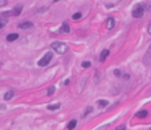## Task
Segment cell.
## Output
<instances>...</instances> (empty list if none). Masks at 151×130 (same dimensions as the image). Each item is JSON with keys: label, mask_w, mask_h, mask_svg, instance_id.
Returning a JSON list of instances; mask_svg holds the SVG:
<instances>
[{"label": "cell", "mask_w": 151, "mask_h": 130, "mask_svg": "<svg viewBox=\"0 0 151 130\" xmlns=\"http://www.w3.org/2000/svg\"><path fill=\"white\" fill-rule=\"evenodd\" d=\"M52 49H53V51H56L57 53H60V55H62V53H65V52L68 51V45H66L65 43L56 41V43H53V44H52Z\"/></svg>", "instance_id": "obj_1"}, {"label": "cell", "mask_w": 151, "mask_h": 130, "mask_svg": "<svg viewBox=\"0 0 151 130\" xmlns=\"http://www.w3.org/2000/svg\"><path fill=\"white\" fill-rule=\"evenodd\" d=\"M52 57H53V53H52V52H47V53L44 55V57L38 61V65H40V66H45V65H48L49 62H51Z\"/></svg>", "instance_id": "obj_2"}, {"label": "cell", "mask_w": 151, "mask_h": 130, "mask_svg": "<svg viewBox=\"0 0 151 130\" xmlns=\"http://www.w3.org/2000/svg\"><path fill=\"white\" fill-rule=\"evenodd\" d=\"M143 15H144V7L143 5H137V7L133 9V17L139 19V17H142Z\"/></svg>", "instance_id": "obj_3"}, {"label": "cell", "mask_w": 151, "mask_h": 130, "mask_svg": "<svg viewBox=\"0 0 151 130\" xmlns=\"http://www.w3.org/2000/svg\"><path fill=\"white\" fill-rule=\"evenodd\" d=\"M9 16H11V12H1L0 14V28H3L4 25L7 24Z\"/></svg>", "instance_id": "obj_4"}, {"label": "cell", "mask_w": 151, "mask_h": 130, "mask_svg": "<svg viewBox=\"0 0 151 130\" xmlns=\"http://www.w3.org/2000/svg\"><path fill=\"white\" fill-rule=\"evenodd\" d=\"M60 33H69L70 32V27H69L68 23H62L61 28H60Z\"/></svg>", "instance_id": "obj_5"}, {"label": "cell", "mask_w": 151, "mask_h": 130, "mask_svg": "<svg viewBox=\"0 0 151 130\" xmlns=\"http://www.w3.org/2000/svg\"><path fill=\"white\" fill-rule=\"evenodd\" d=\"M106 27H107V29H113V28L115 27V19H113V17H110V19H107Z\"/></svg>", "instance_id": "obj_6"}, {"label": "cell", "mask_w": 151, "mask_h": 130, "mask_svg": "<svg viewBox=\"0 0 151 130\" xmlns=\"http://www.w3.org/2000/svg\"><path fill=\"white\" fill-rule=\"evenodd\" d=\"M21 9H23V5H17V7H15L13 9H12L11 15H13V16H19V15L21 14Z\"/></svg>", "instance_id": "obj_7"}, {"label": "cell", "mask_w": 151, "mask_h": 130, "mask_svg": "<svg viewBox=\"0 0 151 130\" xmlns=\"http://www.w3.org/2000/svg\"><path fill=\"white\" fill-rule=\"evenodd\" d=\"M19 28H21V29L32 28V23H31V21H23V23H20V24H19Z\"/></svg>", "instance_id": "obj_8"}, {"label": "cell", "mask_w": 151, "mask_h": 130, "mask_svg": "<svg viewBox=\"0 0 151 130\" xmlns=\"http://www.w3.org/2000/svg\"><path fill=\"white\" fill-rule=\"evenodd\" d=\"M109 49H105V51H102V53H101V56H100V60L101 61H105V60H106V57L107 56H109Z\"/></svg>", "instance_id": "obj_9"}, {"label": "cell", "mask_w": 151, "mask_h": 130, "mask_svg": "<svg viewBox=\"0 0 151 130\" xmlns=\"http://www.w3.org/2000/svg\"><path fill=\"white\" fill-rule=\"evenodd\" d=\"M17 39H19V35L17 33H11V35H8L7 36V41H15V40H17Z\"/></svg>", "instance_id": "obj_10"}, {"label": "cell", "mask_w": 151, "mask_h": 130, "mask_svg": "<svg viewBox=\"0 0 151 130\" xmlns=\"http://www.w3.org/2000/svg\"><path fill=\"white\" fill-rule=\"evenodd\" d=\"M146 116H147V110H139V112L135 114L137 118H144Z\"/></svg>", "instance_id": "obj_11"}, {"label": "cell", "mask_w": 151, "mask_h": 130, "mask_svg": "<svg viewBox=\"0 0 151 130\" xmlns=\"http://www.w3.org/2000/svg\"><path fill=\"white\" fill-rule=\"evenodd\" d=\"M12 97H13V90H9V92H7L5 94H4V100H7V101L11 100Z\"/></svg>", "instance_id": "obj_12"}, {"label": "cell", "mask_w": 151, "mask_h": 130, "mask_svg": "<svg viewBox=\"0 0 151 130\" xmlns=\"http://www.w3.org/2000/svg\"><path fill=\"white\" fill-rule=\"evenodd\" d=\"M76 125H77V121H76V120L70 121V122L68 123V129H69V130H72V129H74V127H76Z\"/></svg>", "instance_id": "obj_13"}, {"label": "cell", "mask_w": 151, "mask_h": 130, "mask_svg": "<svg viewBox=\"0 0 151 130\" xmlns=\"http://www.w3.org/2000/svg\"><path fill=\"white\" fill-rule=\"evenodd\" d=\"M48 109L49 110H57V109H60V104H53V105H49Z\"/></svg>", "instance_id": "obj_14"}, {"label": "cell", "mask_w": 151, "mask_h": 130, "mask_svg": "<svg viewBox=\"0 0 151 130\" xmlns=\"http://www.w3.org/2000/svg\"><path fill=\"white\" fill-rule=\"evenodd\" d=\"M98 105L100 106H107L109 105V102H107L106 100H100V101H98Z\"/></svg>", "instance_id": "obj_15"}, {"label": "cell", "mask_w": 151, "mask_h": 130, "mask_svg": "<svg viewBox=\"0 0 151 130\" xmlns=\"http://www.w3.org/2000/svg\"><path fill=\"white\" fill-rule=\"evenodd\" d=\"M81 17H82V15L80 14V12H77V14H74V15H73V20H80Z\"/></svg>", "instance_id": "obj_16"}, {"label": "cell", "mask_w": 151, "mask_h": 130, "mask_svg": "<svg viewBox=\"0 0 151 130\" xmlns=\"http://www.w3.org/2000/svg\"><path fill=\"white\" fill-rule=\"evenodd\" d=\"M53 93H55V86H51L48 89V96H52Z\"/></svg>", "instance_id": "obj_17"}, {"label": "cell", "mask_w": 151, "mask_h": 130, "mask_svg": "<svg viewBox=\"0 0 151 130\" xmlns=\"http://www.w3.org/2000/svg\"><path fill=\"white\" fill-rule=\"evenodd\" d=\"M82 66H84V68H89V66H90V62H89V61H84V62H82Z\"/></svg>", "instance_id": "obj_18"}, {"label": "cell", "mask_w": 151, "mask_h": 130, "mask_svg": "<svg viewBox=\"0 0 151 130\" xmlns=\"http://www.w3.org/2000/svg\"><path fill=\"white\" fill-rule=\"evenodd\" d=\"M92 110H93V108H92V106H89V108H88V109H86V112H85V114H84V116H86V114L92 113Z\"/></svg>", "instance_id": "obj_19"}, {"label": "cell", "mask_w": 151, "mask_h": 130, "mask_svg": "<svg viewBox=\"0 0 151 130\" xmlns=\"http://www.w3.org/2000/svg\"><path fill=\"white\" fill-rule=\"evenodd\" d=\"M115 130H126V126H123V125H122V126H118Z\"/></svg>", "instance_id": "obj_20"}, {"label": "cell", "mask_w": 151, "mask_h": 130, "mask_svg": "<svg viewBox=\"0 0 151 130\" xmlns=\"http://www.w3.org/2000/svg\"><path fill=\"white\" fill-rule=\"evenodd\" d=\"M114 73H115V76H117V77H121V76H122L119 70H114Z\"/></svg>", "instance_id": "obj_21"}, {"label": "cell", "mask_w": 151, "mask_h": 130, "mask_svg": "<svg viewBox=\"0 0 151 130\" xmlns=\"http://www.w3.org/2000/svg\"><path fill=\"white\" fill-rule=\"evenodd\" d=\"M147 31H148V33L151 35V20H150V24H148V28H147Z\"/></svg>", "instance_id": "obj_22"}, {"label": "cell", "mask_w": 151, "mask_h": 130, "mask_svg": "<svg viewBox=\"0 0 151 130\" xmlns=\"http://www.w3.org/2000/svg\"><path fill=\"white\" fill-rule=\"evenodd\" d=\"M3 110H5V106L0 104V112H3Z\"/></svg>", "instance_id": "obj_23"}, {"label": "cell", "mask_w": 151, "mask_h": 130, "mask_svg": "<svg viewBox=\"0 0 151 130\" xmlns=\"http://www.w3.org/2000/svg\"><path fill=\"white\" fill-rule=\"evenodd\" d=\"M147 55H151V45H150V48H148V52H147Z\"/></svg>", "instance_id": "obj_24"}, {"label": "cell", "mask_w": 151, "mask_h": 130, "mask_svg": "<svg viewBox=\"0 0 151 130\" xmlns=\"http://www.w3.org/2000/svg\"><path fill=\"white\" fill-rule=\"evenodd\" d=\"M97 130H105V126H101V127H98Z\"/></svg>", "instance_id": "obj_25"}, {"label": "cell", "mask_w": 151, "mask_h": 130, "mask_svg": "<svg viewBox=\"0 0 151 130\" xmlns=\"http://www.w3.org/2000/svg\"><path fill=\"white\" fill-rule=\"evenodd\" d=\"M147 130H151V127H150V129H147Z\"/></svg>", "instance_id": "obj_26"}]
</instances>
